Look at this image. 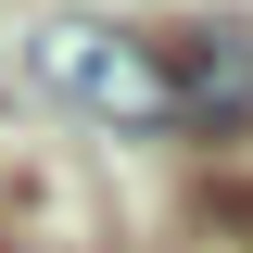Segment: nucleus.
<instances>
[{"label": "nucleus", "instance_id": "2", "mask_svg": "<svg viewBox=\"0 0 253 253\" xmlns=\"http://www.w3.org/2000/svg\"><path fill=\"white\" fill-rule=\"evenodd\" d=\"M152 51H165V89H177L190 139H253V26H177Z\"/></svg>", "mask_w": 253, "mask_h": 253}, {"label": "nucleus", "instance_id": "1", "mask_svg": "<svg viewBox=\"0 0 253 253\" xmlns=\"http://www.w3.org/2000/svg\"><path fill=\"white\" fill-rule=\"evenodd\" d=\"M38 89L76 101L89 126H114V139H190L177 126V89H165V51L152 38H126L114 13H51V26L26 38Z\"/></svg>", "mask_w": 253, "mask_h": 253}]
</instances>
